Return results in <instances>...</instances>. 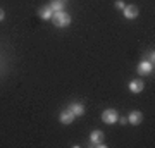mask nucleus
I'll return each instance as SVG.
<instances>
[{
    "instance_id": "2",
    "label": "nucleus",
    "mask_w": 155,
    "mask_h": 148,
    "mask_svg": "<svg viewBox=\"0 0 155 148\" xmlns=\"http://www.w3.org/2000/svg\"><path fill=\"white\" fill-rule=\"evenodd\" d=\"M104 140H105V134H104V131H100V129H95V131L90 133V145L95 148H105V143H104Z\"/></svg>"
},
{
    "instance_id": "14",
    "label": "nucleus",
    "mask_w": 155,
    "mask_h": 148,
    "mask_svg": "<svg viewBox=\"0 0 155 148\" xmlns=\"http://www.w3.org/2000/svg\"><path fill=\"white\" fill-rule=\"evenodd\" d=\"M117 122H121L122 126H124V124H127V117H124V115L122 117H117Z\"/></svg>"
},
{
    "instance_id": "10",
    "label": "nucleus",
    "mask_w": 155,
    "mask_h": 148,
    "mask_svg": "<svg viewBox=\"0 0 155 148\" xmlns=\"http://www.w3.org/2000/svg\"><path fill=\"white\" fill-rule=\"evenodd\" d=\"M38 16L41 17L43 21H50V19H52V16H54V11L50 9V5H43V7H40Z\"/></svg>"
},
{
    "instance_id": "1",
    "label": "nucleus",
    "mask_w": 155,
    "mask_h": 148,
    "mask_svg": "<svg viewBox=\"0 0 155 148\" xmlns=\"http://www.w3.org/2000/svg\"><path fill=\"white\" fill-rule=\"evenodd\" d=\"M50 21L55 24V28H67L69 24H71L72 19L66 11H61V12H54V16H52Z\"/></svg>"
},
{
    "instance_id": "3",
    "label": "nucleus",
    "mask_w": 155,
    "mask_h": 148,
    "mask_svg": "<svg viewBox=\"0 0 155 148\" xmlns=\"http://www.w3.org/2000/svg\"><path fill=\"white\" fill-rule=\"evenodd\" d=\"M117 117H119V114H117L116 109H107L102 112V121L105 122V124H116L117 122Z\"/></svg>"
},
{
    "instance_id": "11",
    "label": "nucleus",
    "mask_w": 155,
    "mask_h": 148,
    "mask_svg": "<svg viewBox=\"0 0 155 148\" xmlns=\"http://www.w3.org/2000/svg\"><path fill=\"white\" fill-rule=\"evenodd\" d=\"M48 5H50V9H52L54 12H61V11L66 9V2H64V0H52Z\"/></svg>"
},
{
    "instance_id": "7",
    "label": "nucleus",
    "mask_w": 155,
    "mask_h": 148,
    "mask_svg": "<svg viewBox=\"0 0 155 148\" xmlns=\"http://www.w3.org/2000/svg\"><path fill=\"white\" fill-rule=\"evenodd\" d=\"M136 71H138V74H141V76H150V74L153 72V66L147 61H141L138 64V67H136Z\"/></svg>"
},
{
    "instance_id": "16",
    "label": "nucleus",
    "mask_w": 155,
    "mask_h": 148,
    "mask_svg": "<svg viewBox=\"0 0 155 148\" xmlns=\"http://www.w3.org/2000/svg\"><path fill=\"white\" fill-rule=\"evenodd\" d=\"M64 2H66V0H64Z\"/></svg>"
},
{
    "instance_id": "13",
    "label": "nucleus",
    "mask_w": 155,
    "mask_h": 148,
    "mask_svg": "<svg viewBox=\"0 0 155 148\" xmlns=\"http://www.w3.org/2000/svg\"><path fill=\"white\" fill-rule=\"evenodd\" d=\"M114 5H116V9L122 11V9L126 7V4H124V0H116V2H114Z\"/></svg>"
},
{
    "instance_id": "9",
    "label": "nucleus",
    "mask_w": 155,
    "mask_h": 148,
    "mask_svg": "<svg viewBox=\"0 0 155 148\" xmlns=\"http://www.w3.org/2000/svg\"><path fill=\"white\" fill-rule=\"evenodd\" d=\"M67 109L71 110L76 117H81V115L84 114V105L79 104V102H72V104H69V107H67Z\"/></svg>"
},
{
    "instance_id": "5",
    "label": "nucleus",
    "mask_w": 155,
    "mask_h": 148,
    "mask_svg": "<svg viewBox=\"0 0 155 148\" xmlns=\"http://www.w3.org/2000/svg\"><path fill=\"white\" fill-rule=\"evenodd\" d=\"M141 121H143V114L140 110H131L129 112V115H127V124L138 126V124H141Z\"/></svg>"
},
{
    "instance_id": "4",
    "label": "nucleus",
    "mask_w": 155,
    "mask_h": 148,
    "mask_svg": "<svg viewBox=\"0 0 155 148\" xmlns=\"http://www.w3.org/2000/svg\"><path fill=\"white\" fill-rule=\"evenodd\" d=\"M76 119V115L72 114L69 109L62 110L61 114H59V121H61V124H64V126H69V124H72V121Z\"/></svg>"
},
{
    "instance_id": "8",
    "label": "nucleus",
    "mask_w": 155,
    "mask_h": 148,
    "mask_svg": "<svg viewBox=\"0 0 155 148\" xmlns=\"http://www.w3.org/2000/svg\"><path fill=\"white\" fill-rule=\"evenodd\" d=\"M127 88H129L131 93H141L145 90V83L141 79H133V81L127 83Z\"/></svg>"
},
{
    "instance_id": "6",
    "label": "nucleus",
    "mask_w": 155,
    "mask_h": 148,
    "mask_svg": "<svg viewBox=\"0 0 155 148\" xmlns=\"http://www.w3.org/2000/svg\"><path fill=\"white\" fill-rule=\"evenodd\" d=\"M122 14H124V17L126 19H129V21H133V19H136L138 17V14H140V11H138V7L136 5H126L124 9H122Z\"/></svg>"
},
{
    "instance_id": "12",
    "label": "nucleus",
    "mask_w": 155,
    "mask_h": 148,
    "mask_svg": "<svg viewBox=\"0 0 155 148\" xmlns=\"http://www.w3.org/2000/svg\"><path fill=\"white\" fill-rule=\"evenodd\" d=\"M143 61L150 62V64L153 66V62H155V54H153V50H152V52H147V55H145V59H143Z\"/></svg>"
},
{
    "instance_id": "15",
    "label": "nucleus",
    "mask_w": 155,
    "mask_h": 148,
    "mask_svg": "<svg viewBox=\"0 0 155 148\" xmlns=\"http://www.w3.org/2000/svg\"><path fill=\"white\" fill-rule=\"evenodd\" d=\"M4 17H5V12H4V9H0V21H4Z\"/></svg>"
}]
</instances>
